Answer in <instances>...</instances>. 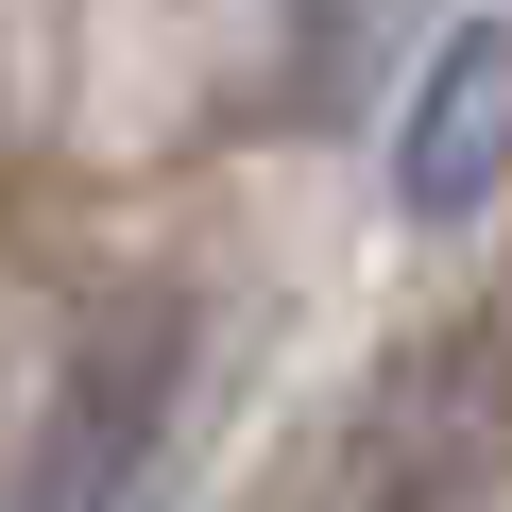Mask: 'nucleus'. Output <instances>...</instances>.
<instances>
[{
    "label": "nucleus",
    "mask_w": 512,
    "mask_h": 512,
    "mask_svg": "<svg viewBox=\"0 0 512 512\" xmlns=\"http://www.w3.org/2000/svg\"><path fill=\"white\" fill-rule=\"evenodd\" d=\"M171 376H188V325L171 308H120L69 359V393H52V427H35V461H18L0 512H137V478L171 444Z\"/></svg>",
    "instance_id": "nucleus-1"
},
{
    "label": "nucleus",
    "mask_w": 512,
    "mask_h": 512,
    "mask_svg": "<svg viewBox=\"0 0 512 512\" xmlns=\"http://www.w3.org/2000/svg\"><path fill=\"white\" fill-rule=\"evenodd\" d=\"M495 171H512V18H461V35L427 52L410 120H393V205H410V222H478Z\"/></svg>",
    "instance_id": "nucleus-2"
}]
</instances>
